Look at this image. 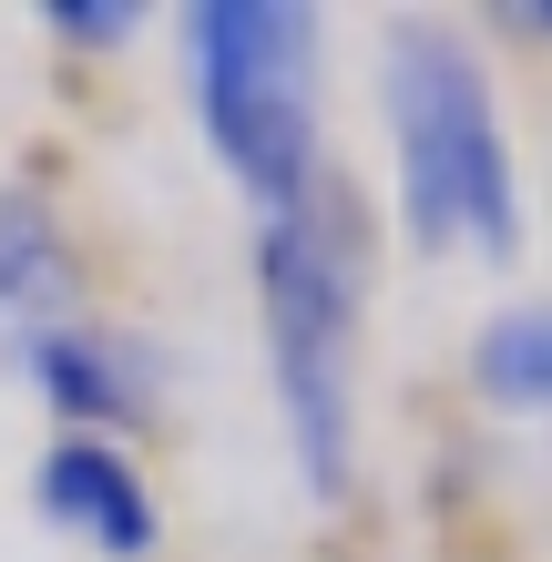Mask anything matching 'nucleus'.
<instances>
[{
	"label": "nucleus",
	"instance_id": "6e6552de",
	"mask_svg": "<svg viewBox=\"0 0 552 562\" xmlns=\"http://www.w3.org/2000/svg\"><path fill=\"white\" fill-rule=\"evenodd\" d=\"M42 31L72 42V52H123L144 31V11H134V0H42Z\"/></svg>",
	"mask_w": 552,
	"mask_h": 562
},
{
	"label": "nucleus",
	"instance_id": "39448f33",
	"mask_svg": "<svg viewBox=\"0 0 552 562\" xmlns=\"http://www.w3.org/2000/svg\"><path fill=\"white\" fill-rule=\"evenodd\" d=\"M11 348H21V379L52 400L61 429L123 440V429L154 409V369H144V348H134V338H113V327H92V317H61V327H42V338H11Z\"/></svg>",
	"mask_w": 552,
	"mask_h": 562
},
{
	"label": "nucleus",
	"instance_id": "423d86ee",
	"mask_svg": "<svg viewBox=\"0 0 552 562\" xmlns=\"http://www.w3.org/2000/svg\"><path fill=\"white\" fill-rule=\"evenodd\" d=\"M72 286H82V267L61 246L52 205L42 194H0V317H11V338H42V327L82 317Z\"/></svg>",
	"mask_w": 552,
	"mask_h": 562
},
{
	"label": "nucleus",
	"instance_id": "f257e3e1",
	"mask_svg": "<svg viewBox=\"0 0 552 562\" xmlns=\"http://www.w3.org/2000/svg\"><path fill=\"white\" fill-rule=\"evenodd\" d=\"M379 123H388V205L419 256L511 267L522 256V164H511L492 72L461 31L388 21L379 42Z\"/></svg>",
	"mask_w": 552,
	"mask_h": 562
},
{
	"label": "nucleus",
	"instance_id": "20e7f679",
	"mask_svg": "<svg viewBox=\"0 0 552 562\" xmlns=\"http://www.w3.org/2000/svg\"><path fill=\"white\" fill-rule=\"evenodd\" d=\"M31 512L92 562H154V542H165L154 481L134 471L123 440H92V429H52V450L31 460Z\"/></svg>",
	"mask_w": 552,
	"mask_h": 562
},
{
	"label": "nucleus",
	"instance_id": "f03ea898",
	"mask_svg": "<svg viewBox=\"0 0 552 562\" xmlns=\"http://www.w3.org/2000/svg\"><path fill=\"white\" fill-rule=\"evenodd\" d=\"M359 317H369V225L338 184H317L297 215L256 225L267 389L307 502H348L359 481Z\"/></svg>",
	"mask_w": 552,
	"mask_h": 562
},
{
	"label": "nucleus",
	"instance_id": "7ed1b4c3",
	"mask_svg": "<svg viewBox=\"0 0 552 562\" xmlns=\"http://www.w3.org/2000/svg\"><path fill=\"white\" fill-rule=\"evenodd\" d=\"M184 82L205 154L256 205V225L297 215L317 184V11L286 0H194L184 11Z\"/></svg>",
	"mask_w": 552,
	"mask_h": 562
},
{
	"label": "nucleus",
	"instance_id": "0eeeda50",
	"mask_svg": "<svg viewBox=\"0 0 552 562\" xmlns=\"http://www.w3.org/2000/svg\"><path fill=\"white\" fill-rule=\"evenodd\" d=\"M471 389L492 409H552V296H522L471 338Z\"/></svg>",
	"mask_w": 552,
	"mask_h": 562
}]
</instances>
